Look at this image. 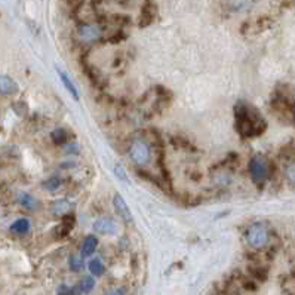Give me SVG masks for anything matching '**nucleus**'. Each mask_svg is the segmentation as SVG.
<instances>
[{"label": "nucleus", "mask_w": 295, "mask_h": 295, "mask_svg": "<svg viewBox=\"0 0 295 295\" xmlns=\"http://www.w3.org/2000/svg\"><path fill=\"white\" fill-rule=\"evenodd\" d=\"M234 122L239 134L247 138L263 134L267 126L264 117L247 103H239L234 107Z\"/></svg>", "instance_id": "1"}, {"label": "nucleus", "mask_w": 295, "mask_h": 295, "mask_svg": "<svg viewBox=\"0 0 295 295\" xmlns=\"http://www.w3.org/2000/svg\"><path fill=\"white\" fill-rule=\"evenodd\" d=\"M245 240L251 250L260 251L270 242V228L264 223H254L245 231Z\"/></svg>", "instance_id": "2"}, {"label": "nucleus", "mask_w": 295, "mask_h": 295, "mask_svg": "<svg viewBox=\"0 0 295 295\" xmlns=\"http://www.w3.org/2000/svg\"><path fill=\"white\" fill-rule=\"evenodd\" d=\"M128 158L129 160L139 168L147 166L152 162V150L149 144L142 139H132L128 145Z\"/></svg>", "instance_id": "3"}, {"label": "nucleus", "mask_w": 295, "mask_h": 295, "mask_svg": "<svg viewBox=\"0 0 295 295\" xmlns=\"http://www.w3.org/2000/svg\"><path fill=\"white\" fill-rule=\"evenodd\" d=\"M250 174L255 184H264L270 175V165L264 156H254L250 162Z\"/></svg>", "instance_id": "4"}, {"label": "nucleus", "mask_w": 295, "mask_h": 295, "mask_svg": "<svg viewBox=\"0 0 295 295\" xmlns=\"http://www.w3.org/2000/svg\"><path fill=\"white\" fill-rule=\"evenodd\" d=\"M76 36L85 45H93L103 39V30L96 24H82L77 27Z\"/></svg>", "instance_id": "5"}, {"label": "nucleus", "mask_w": 295, "mask_h": 295, "mask_svg": "<svg viewBox=\"0 0 295 295\" xmlns=\"http://www.w3.org/2000/svg\"><path fill=\"white\" fill-rule=\"evenodd\" d=\"M93 230H95V233H98V234L110 236V234H114V233L119 230V226H117V223H116L113 218L101 217V218H98V220L93 223Z\"/></svg>", "instance_id": "6"}, {"label": "nucleus", "mask_w": 295, "mask_h": 295, "mask_svg": "<svg viewBox=\"0 0 295 295\" xmlns=\"http://www.w3.org/2000/svg\"><path fill=\"white\" fill-rule=\"evenodd\" d=\"M113 206H114L117 215H119L122 220H125V221H128V223L132 221V212H131V209H129L126 201L122 198L119 193L114 194V198H113Z\"/></svg>", "instance_id": "7"}, {"label": "nucleus", "mask_w": 295, "mask_h": 295, "mask_svg": "<svg viewBox=\"0 0 295 295\" xmlns=\"http://www.w3.org/2000/svg\"><path fill=\"white\" fill-rule=\"evenodd\" d=\"M93 288H95V279L92 276H85L71 288V295H85L89 294Z\"/></svg>", "instance_id": "8"}, {"label": "nucleus", "mask_w": 295, "mask_h": 295, "mask_svg": "<svg viewBox=\"0 0 295 295\" xmlns=\"http://www.w3.org/2000/svg\"><path fill=\"white\" fill-rule=\"evenodd\" d=\"M18 92V85L17 82L9 77V76H3L0 74V95L3 96H9Z\"/></svg>", "instance_id": "9"}, {"label": "nucleus", "mask_w": 295, "mask_h": 295, "mask_svg": "<svg viewBox=\"0 0 295 295\" xmlns=\"http://www.w3.org/2000/svg\"><path fill=\"white\" fill-rule=\"evenodd\" d=\"M98 248V239L96 236H86L83 243H82V250H80V255L83 258H89L91 255L95 254Z\"/></svg>", "instance_id": "10"}, {"label": "nucleus", "mask_w": 295, "mask_h": 295, "mask_svg": "<svg viewBox=\"0 0 295 295\" xmlns=\"http://www.w3.org/2000/svg\"><path fill=\"white\" fill-rule=\"evenodd\" d=\"M58 74H60V79H61L64 88L67 89V92H70V95L74 98V100L79 101V92H77V88H76V85L73 83V80L68 77V74L64 73L63 70H58Z\"/></svg>", "instance_id": "11"}, {"label": "nucleus", "mask_w": 295, "mask_h": 295, "mask_svg": "<svg viewBox=\"0 0 295 295\" xmlns=\"http://www.w3.org/2000/svg\"><path fill=\"white\" fill-rule=\"evenodd\" d=\"M11 231H12L14 234H18V236L27 234V233L30 231V221H28L27 218H20V220H17L15 223H12Z\"/></svg>", "instance_id": "12"}, {"label": "nucleus", "mask_w": 295, "mask_h": 295, "mask_svg": "<svg viewBox=\"0 0 295 295\" xmlns=\"http://www.w3.org/2000/svg\"><path fill=\"white\" fill-rule=\"evenodd\" d=\"M51 136H52V141H54L57 145H66V144H68V139H70V134H68V131L64 129V128L54 129L52 134H51Z\"/></svg>", "instance_id": "13"}, {"label": "nucleus", "mask_w": 295, "mask_h": 295, "mask_svg": "<svg viewBox=\"0 0 295 295\" xmlns=\"http://www.w3.org/2000/svg\"><path fill=\"white\" fill-rule=\"evenodd\" d=\"M227 6L231 12H243L251 6V0H227Z\"/></svg>", "instance_id": "14"}, {"label": "nucleus", "mask_w": 295, "mask_h": 295, "mask_svg": "<svg viewBox=\"0 0 295 295\" xmlns=\"http://www.w3.org/2000/svg\"><path fill=\"white\" fill-rule=\"evenodd\" d=\"M74 223H76V218H74V215H73V214L66 215V217H64V220H63V223H61V226H60V237L67 236V234H68V233L73 230Z\"/></svg>", "instance_id": "15"}, {"label": "nucleus", "mask_w": 295, "mask_h": 295, "mask_svg": "<svg viewBox=\"0 0 295 295\" xmlns=\"http://www.w3.org/2000/svg\"><path fill=\"white\" fill-rule=\"evenodd\" d=\"M88 269H89V273L92 276H95V277L104 274V264H103V261L100 258H92L88 263Z\"/></svg>", "instance_id": "16"}, {"label": "nucleus", "mask_w": 295, "mask_h": 295, "mask_svg": "<svg viewBox=\"0 0 295 295\" xmlns=\"http://www.w3.org/2000/svg\"><path fill=\"white\" fill-rule=\"evenodd\" d=\"M70 209H71L70 202L64 199V201H58V202H55V204H54L52 212H54L55 215L66 217V215H68V214H70Z\"/></svg>", "instance_id": "17"}, {"label": "nucleus", "mask_w": 295, "mask_h": 295, "mask_svg": "<svg viewBox=\"0 0 295 295\" xmlns=\"http://www.w3.org/2000/svg\"><path fill=\"white\" fill-rule=\"evenodd\" d=\"M20 204H21V206H24V208H25V209H28V211H34V209L39 206L37 199H34L31 194H27V193L21 194V198H20Z\"/></svg>", "instance_id": "18"}, {"label": "nucleus", "mask_w": 295, "mask_h": 295, "mask_svg": "<svg viewBox=\"0 0 295 295\" xmlns=\"http://www.w3.org/2000/svg\"><path fill=\"white\" fill-rule=\"evenodd\" d=\"M68 266H70V269L73 270V272H76V273H79V272H82L83 270V267H85V263H83V257L80 255H71L70 257V260H68Z\"/></svg>", "instance_id": "19"}, {"label": "nucleus", "mask_w": 295, "mask_h": 295, "mask_svg": "<svg viewBox=\"0 0 295 295\" xmlns=\"http://www.w3.org/2000/svg\"><path fill=\"white\" fill-rule=\"evenodd\" d=\"M285 178L291 185H295V162H291L285 166Z\"/></svg>", "instance_id": "20"}, {"label": "nucleus", "mask_w": 295, "mask_h": 295, "mask_svg": "<svg viewBox=\"0 0 295 295\" xmlns=\"http://www.w3.org/2000/svg\"><path fill=\"white\" fill-rule=\"evenodd\" d=\"M43 187L47 188L49 191H55V190H58V188L61 187V178H58V177L49 178V180H46V181L43 182Z\"/></svg>", "instance_id": "21"}, {"label": "nucleus", "mask_w": 295, "mask_h": 295, "mask_svg": "<svg viewBox=\"0 0 295 295\" xmlns=\"http://www.w3.org/2000/svg\"><path fill=\"white\" fill-rule=\"evenodd\" d=\"M66 153L67 155H76V153H79V147L74 142H68V144H66Z\"/></svg>", "instance_id": "22"}, {"label": "nucleus", "mask_w": 295, "mask_h": 295, "mask_svg": "<svg viewBox=\"0 0 295 295\" xmlns=\"http://www.w3.org/2000/svg\"><path fill=\"white\" fill-rule=\"evenodd\" d=\"M114 172H116V175H117L122 181H128V175L125 174V171H123V168H122L120 165H116V166H114Z\"/></svg>", "instance_id": "23"}, {"label": "nucleus", "mask_w": 295, "mask_h": 295, "mask_svg": "<svg viewBox=\"0 0 295 295\" xmlns=\"http://www.w3.org/2000/svg\"><path fill=\"white\" fill-rule=\"evenodd\" d=\"M126 294V291H125V288H113V289H110V291H107L106 292V295H125Z\"/></svg>", "instance_id": "24"}, {"label": "nucleus", "mask_w": 295, "mask_h": 295, "mask_svg": "<svg viewBox=\"0 0 295 295\" xmlns=\"http://www.w3.org/2000/svg\"><path fill=\"white\" fill-rule=\"evenodd\" d=\"M58 295H71V288H68L66 285H61L60 289H58Z\"/></svg>", "instance_id": "25"}]
</instances>
